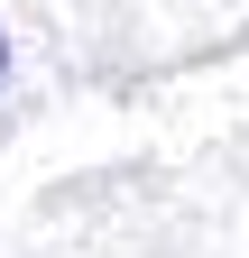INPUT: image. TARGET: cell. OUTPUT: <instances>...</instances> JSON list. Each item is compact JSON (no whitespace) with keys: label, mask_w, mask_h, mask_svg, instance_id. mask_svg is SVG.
Listing matches in <instances>:
<instances>
[{"label":"cell","mask_w":249,"mask_h":258,"mask_svg":"<svg viewBox=\"0 0 249 258\" xmlns=\"http://www.w3.org/2000/svg\"><path fill=\"white\" fill-rule=\"evenodd\" d=\"M0 83H10V37H0Z\"/></svg>","instance_id":"obj_1"}]
</instances>
